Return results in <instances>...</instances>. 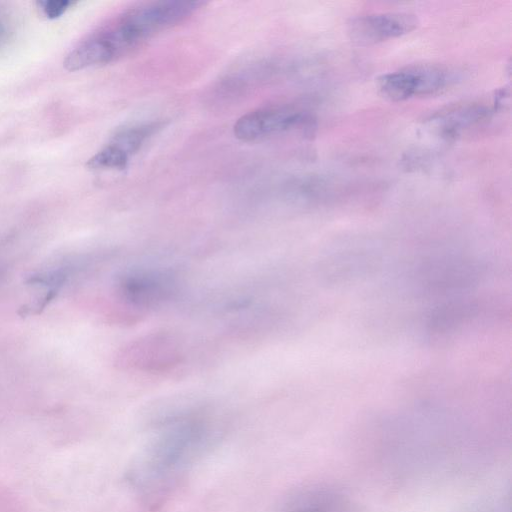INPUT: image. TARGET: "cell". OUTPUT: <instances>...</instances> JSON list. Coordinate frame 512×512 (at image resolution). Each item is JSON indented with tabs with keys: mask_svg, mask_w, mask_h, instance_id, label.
Listing matches in <instances>:
<instances>
[{
	"mask_svg": "<svg viewBox=\"0 0 512 512\" xmlns=\"http://www.w3.org/2000/svg\"><path fill=\"white\" fill-rule=\"evenodd\" d=\"M489 116V110L478 104H468L449 109L435 116L434 120L447 138H454L464 129L480 123Z\"/></svg>",
	"mask_w": 512,
	"mask_h": 512,
	"instance_id": "30bf717a",
	"label": "cell"
},
{
	"mask_svg": "<svg viewBox=\"0 0 512 512\" xmlns=\"http://www.w3.org/2000/svg\"><path fill=\"white\" fill-rule=\"evenodd\" d=\"M175 290L174 277L154 269L128 271L118 278L116 285L119 300L133 316L168 300Z\"/></svg>",
	"mask_w": 512,
	"mask_h": 512,
	"instance_id": "277c9868",
	"label": "cell"
},
{
	"mask_svg": "<svg viewBox=\"0 0 512 512\" xmlns=\"http://www.w3.org/2000/svg\"><path fill=\"white\" fill-rule=\"evenodd\" d=\"M284 512H360L343 492L327 485H310L295 491Z\"/></svg>",
	"mask_w": 512,
	"mask_h": 512,
	"instance_id": "ba28073f",
	"label": "cell"
},
{
	"mask_svg": "<svg viewBox=\"0 0 512 512\" xmlns=\"http://www.w3.org/2000/svg\"><path fill=\"white\" fill-rule=\"evenodd\" d=\"M206 433V422L200 416H182L169 423L148 450L144 475L160 481L176 473L193 457Z\"/></svg>",
	"mask_w": 512,
	"mask_h": 512,
	"instance_id": "7a4b0ae2",
	"label": "cell"
},
{
	"mask_svg": "<svg viewBox=\"0 0 512 512\" xmlns=\"http://www.w3.org/2000/svg\"><path fill=\"white\" fill-rule=\"evenodd\" d=\"M164 126L163 121L133 124L118 129L107 143L127 161Z\"/></svg>",
	"mask_w": 512,
	"mask_h": 512,
	"instance_id": "9c48e42d",
	"label": "cell"
},
{
	"mask_svg": "<svg viewBox=\"0 0 512 512\" xmlns=\"http://www.w3.org/2000/svg\"><path fill=\"white\" fill-rule=\"evenodd\" d=\"M3 31H4V30H3V26H2V24L0 23V38H1L2 34H3Z\"/></svg>",
	"mask_w": 512,
	"mask_h": 512,
	"instance_id": "7c38bea8",
	"label": "cell"
},
{
	"mask_svg": "<svg viewBox=\"0 0 512 512\" xmlns=\"http://www.w3.org/2000/svg\"><path fill=\"white\" fill-rule=\"evenodd\" d=\"M450 82L447 70L435 65L409 66L382 75L378 80L381 94L391 101L429 96L443 90Z\"/></svg>",
	"mask_w": 512,
	"mask_h": 512,
	"instance_id": "5b68a950",
	"label": "cell"
},
{
	"mask_svg": "<svg viewBox=\"0 0 512 512\" xmlns=\"http://www.w3.org/2000/svg\"><path fill=\"white\" fill-rule=\"evenodd\" d=\"M37 4L47 18L56 19L62 16L73 3L68 0H45L38 1Z\"/></svg>",
	"mask_w": 512,
	"mask_h": 512,
	"instance_id": "8fae6325",
	"label": "cell"
},
{
	"mask_svg": "<svg viewBox=\"0 0 512 512\" xmlns=\"http://www.w3.org/2000/svg\"><path fill=\"white\" fill-rule=\"evenodd\" d=\"M181 356V348L172 336L156 333L128 344L120 358L121 364L128 369L157 373L176 366Z\"/></svg>",
	"mask_w": 512,
	"mask_h": 512,
	"instance_id": "8992f818",
	"label": "cell"
},
{
	"mask_svg": "<svg viewBox=\"0 0 512 512\" xmlns=\"http://www.w3.org/2000/svg\"><path fill=\"white\" fill-rule=\"evenodd\" d=\"M416 25V17L408 13H373L352 19L348 33L354 42L367 45L407 34Z\"/></svg>",
	"mask_w": 512,
	"mask_h": 512,
	"instance_id": "52a82bcc",
	"label": "cell"
},
{
	"mask_svg": "<svg viewBox=\"0 0 512 512\" xmlns=\"http://www.w3.org/2000/svg\"><path fill=\"white\" fill-rule=\"evenodd\" d=\"M203 1L161 0L134 5L79 42L66 56L68 71L102 65L130 55L159 33L186 21Z\"/></svg>",
	"mask_w": 512,
	"mask_h": 512,
	"instance_id": "6da1fadb",
	"label": "cell"
},
{
	"mask_svg": "<svg viewBox=\"0 0 512 512\" xmlns=\"http://www.w3.org/2000/svg\"><path fill=\"white\" fill-rule=\"evenodd\" d=\"M313 128L314 119L305 110L293 105L275 104L244 114L235 122L233 132L237 139L253 142L287 132L307 135Z\"/></svg>",
	"mask_w": 512,
	"mask_h": 512,
	"instance_id": "3957f363",
	"label": "cell"
}]
</instances>
